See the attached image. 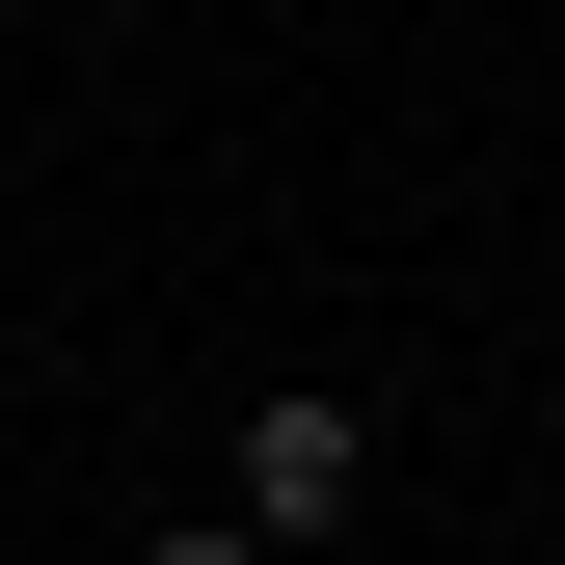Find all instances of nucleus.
Returning a JSON list of instances; mask_svg holds the SVG:
<instances>
[{"mask_svg":"<svg viewBox=\"0 0 565 565\" xmlns=\"http://www.w3.org/2000/svg\"><path fill=\"white\" fill-rule=\"evenodd\" d=\"M350 484H377V431H350V404H269V431H243V539H269V565L350 539Z\"/></svg>","mask_w":565,"mask_h":565,"instance_id":"1","label":"nucleus"},{"mask_svg":"<svg viewBox=\"0 0 565 565\" xmlns=\"http://www.w3.org/2000/svg\"><path fill=\"white\" fill-rule=\"evenodd\" d=\"M135 565H269V539H243V512H189V539H135Z\"/></svg>","mask_w":565,"mask_h":565,"instance_id":"2","label":"nucleus"}]
</instances>
